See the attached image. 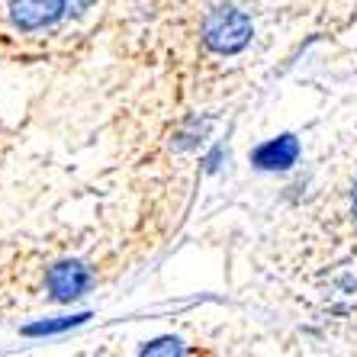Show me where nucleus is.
Masks as SVG:
<instances>
[{
  "label": "nucleus",
  "instance_id": "f257e3e1",
  "mask_svg": "<svg viewBox=\"0 0 357 357\" xmlns=\"http://www.w3.org/2000/svg\"><path fill=\"white\" fill-rule=\"evenodd\" d=\"M251 36V23L245 13L238 10H216V13H209L206 20V42L213 45L216 52H235L241 49Z\"/></svg>",
  "mask_w": 357,
  "mask_h": 357
},
{
  "label": "nucleus",
  "instance_id": "f03ea898",
  "mask_svg": "<svg viewBox=\"0 0 357 357\" xmlns=\"http://www.w3.org/2000/svg\"><path fill=\"white\" fill-rule=\"evenodd\" d=\"M49 287L55 299H75L91 287V274L84 264H59L49 274Z\"/></svg>",
  "mask_w": 357,
  "mask_h": 357
},
{
  "label": "nucleus",
  "instance_id": "7ed1b4c3",
  "mask_svg": "<svg viewBox=\"0 0 357 357\" xmlns=\"http://www.w3.org/2000/svg\"><path fill=\"white\" fill-rule=\"evenodd\" d=\"M65 10V0H13V20L26 29L45 26Z\"/></svg>",
  "mask_w": 357,
  "mask_h": 357
},
{
  "label": "nucleus",
  "instance_id": "20e7f679",
  "mask_svg": "<svg viewBox=\"0 0 357 357\" xmlns=\"http://www.w3.org/2000/svg\"><path fill=\"white\" fill-rule=\"evenodd\" d=\"M299 155V145L293 135H280V139L267 142L255 151V165L258 167H267V171H283V167H290Z\"/></svg>",
  "mask_w": 357,
  "mask_h": 357
},
{
  "label": "nucleus",
  "instance_id": "39448f33",
  "mask_svg": "<svg viewBox=\"0 0 357 357\" xmlns=\"http://www.w3.org/2000/svg\"><path fill=\"white\" fill-rule=\"evenodd\" d=\"M177 344H171V341H158L155 348H149V354H174Z\"/></svg>",
  "mask_w": 357,
  "mask_h": 357
},
{
  "label": "nucleus",
  "instance_id": "423d86ee",
  "mask_svg": "<svg viewBox=\"0 0 357 357\" xmlns=\"http://www.w3.org/2000/svg\"><path fill=\"white\" fill-rule=\"evenodd\" d=\"M354 209H357V183H354Z\"/></svg>",
  "mask_w": 357,
  "mask_h": 357
}]
</instances>
